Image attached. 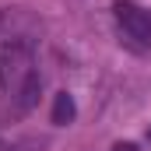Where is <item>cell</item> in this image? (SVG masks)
<instances>
[{"label":"cell","instance_id":"obj_3","mask_svg":"<svg viewBox=\"0 0 151 151\" xmlns=\"http://www.w3.org/2000/svg\"><path fill=\"white\" fill-rule=\"evenodd\" d=\"M74 116H77L74 95H67V91H60V95L53 99V123H56V127H67V123H74Z\"/></svg>","mask_w":151,"mask_h":151},{"label":"cell","instance_id":"obj_2","mask_svg":"<svg viewBox=\"0 0 151 151\" xmlns=\"http://www.w3.org/2000/svg\"><path fill=\"white\" fill-rule=\"evenodd\" d=\"M116 21L127 35L141 46H151V11L148 7H137L130 0H119L116 4Z\"/></svg>","mask_w":151,"mask_h":151},{"label":"cell","instance_id":"obj_4","mask_svg":"<svg viewBox=\"0 0 151 151\" xmlns=\"http://www.w3.org/2000/svg\"><path fill=\"white\" fill-rule=\"evenodd\" d=\"M113 151H137V144H130V141H119V144H113Z\"/></svg>","mask_w":151,"mask_h":151},{"label":"cell","instance_id":"obj_1","mask_svg":"<svg viewBox=\"0 0 151 151\" xmlns=\"http://www.w3.org/2000/svg\"><path fill=\"white\" fill-rule=\"evenodd\" d=\"M35 46H39V39H28V35L0 39V88H4L7 99H14L32 77H39Z\"/></svg>","mask_w":151,"mask_h":151}]
</instances>
